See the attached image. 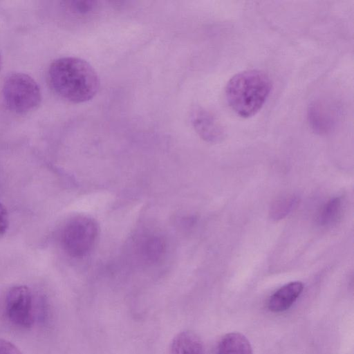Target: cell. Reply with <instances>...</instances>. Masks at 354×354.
<instances>
[{
    "label": "cell",
    "mask_w": 354,
    "mask_h": 354,
    "mask_svg": "<svg viewBox=\"0 0 354 354\" xmlns=\"http://www.w3.org/2000/svg\"><path fill=\"white\" fill-rule=\"evenodd\" d=\"M48 82L55 93L73 103L91 100L98 92L97 73L86 61L74 57H60L49 66Z\"/></svg>",
    "instance_id": "cell-1"
},
{
    "label": "cell",
    "mask_w": 354,
    "mask_h": 354,
    "mask_svg": "<svg viewBox=\"0 0 354 354\" xmlns=\"http://www.w3.org/2000/svg\"><path fill=\"white\" fill-rule=\"evenodd\" d=\"M271 88L268 75L253 69L234 75L227 83L225 93L230 107L240 117L250 118L262 108Z\"/></svg>",
    "instance_id": "cell-2"
},
{
    "label": "cell",
    "mask_w": 354,
    "mask_h": 354,
    "mask_svg": "<svg viewBox=\"0 0 354 354\" xmlns=\"http://www.w3.org/2000/svg\"><path fill=\"white\" fill-rule=\"evenodd\" d=\"M3 100L6 107L16 114L35 111L41 101V92L36 81L24 73L6 76L2 86Z\"/></svg>",
    "instance_id": "cell-3"
},
{
    "label": "cell",
    "mask_w": 354,
    "mask_h": 354,
    "mask_svg": "<svg viewBox=\"0 0 354 354\" xmlns=\"http://www.w3.org/2000/svg\"><path fill=\"white\" fill-rule=\"evenodd\" d=\"M97 236L96 223L91 218L78 216L69 220L64 226L61 243L68 255L80 258L90 252Z\"/></svg>",
    "instance_id": "cell-4"
},
{
    "label": "cell",
    "mask_w": 354,
    "mask_h": 354,
    "mask_svg": "<svg viewBox=\"0 0 354 354\" xmlns=\"http://www.w3.org/2000/svg\"><path fill=\"white\" fill-rule=\"evenodd\" d=\"M5 310L12 324L20 328H30L35 322V310L30 288L22 285L10 288L6 295Z\"/></svg>",
    "instance_id": "cell-5"
},
{
    "label": "cell",
    "mask_w": 354,
    "mask_h": 354,
    "mask_svg": "<svg viewBox=\"0 0 354 354\" xmlns=\"http://www.w3.org/2000/svg\"><path fill=\"white\" fill-rule=\"evenodd\" d=\"M191 120L196 131L205 141L216 143L223 139L224 129L209 111L200 106L195 107Z\"/></svg>",
    "instance_id": "cell-6"
},
{
    "label": "cell",
    "mask_w": 354,
    "mask_h": 354,
    "mask_svg": "<svg viewBox=\"0 0 354 354\" xmlns=\"http://www.w3.org/2000/svg\"><path fill=\"white\" fill-rule=\"evenodd\" d=\"M337 109L325 101H315L309 105L308 120L311 128L318 133L332 130L337 121Z\"/></svg>",
    "instance_id": "cell-7"
},
{
    "label": "cell",
    "mask_w": 354,
    "mask_h": 354,
    "mask_svg": "<svg viewBox=\"0 0 354 354\" xmlns=\"http://www.w3.org/2000/svg\"><path fill=\"white\" fill-rule=\"evenodd\" d=\"M304 285L300 281L290 282L274 292L268 303V309L281 313L289 309L301 295Z\"/></svg>",
    "instance_id": "cell-8"
},
{
    "label": "cell",
    "mask_w": 354,
    "mask_h": 354,
    "mask_svg": "<svg viewBox=\"0 0 354 354\" xmlns=\"http://www.w3.org/2000/svg\"><path fill=\"white\" fill-rule=\"evenodd\" d=\"M170 354H206L203 342L191 330L178 333L170 345Z\"/></svg>",
    "instance_id": "cell-9"
},
{
    "label": "cell",
    "mask_w": 354,
    "mask_h": 354,
    "mask_svg": "<svg viewBox=\"0 0 354 354\" xmlns=\"http://www.w3.org/2000/svg\"><path fill=\"white\" fill-rule=\"evenodd\" d=\"M216 354H253L251 344L239 333L225 335L218 344Z\"/></svg>",
    "instance_id": "cell-10"
},
{
    "label": "cell",
    "mask_w": 354,
    "mask_h": 354,
    "mask_svg": "<svg viewBox=\"0 0 354 354\" xmlns=\"http://www.w3.org/2000/svg\"><path fill=\"white\" fill-rule=\"evenodd\" d=\"M165 247V241L162 237L153 234L147 235L139 242L138 252L145 261L155 263L162 257Z\"/></svg>",
    "instance_id": "cell-11"
},
{
    "label": "cell",
    "mask_w": 354,
    "mask_h": 354,
    "mask_svg": "<svg viewBox=\"0 0 354 354\" xmlns=\"http://www.w3.org/2000/svg\"><path fill=\"white\" fill-rule=\"evenodd\" d=\"M343 210L342 198L335 197L329 200L322 207L318 216L322 225H331L340 218Z\"/></svg>",
    "instance_id": "cell-12"
},
{
    "label": "cell",
    "mask_w": 354,
    "mask_h": 354,
    "mask_svg": "<svg viewBox=\"0 0 354 354\" xmlns=\"http://www.w3.org/2000/svg\"><path fill=\"white\" fill-rule=\"evenodd\" d=\"M297 203L298 198L294 195L278 198L270 207V217L274 220L282 219L292 210Z\"/></svg>",
    "instance_id": "cell-13"
},
{
    "label": "cell",
    "mask_w": 354,
    "mask_h": 354,
    "mask_svg": "<svg viewBox=\"0 0 354 354\" xmlns=\"http://www.w3.org/2000/svg\"><path fill=\"white\" fill-rule=\"evenodd\" d=\"M96 1H67L68 8L73 12L79 15H85L92 11L95 6Z\"/></svg>",
    "instance_id": "cell-14"
},
{
    "label": "cell",
    "mask_w": 354,
    "mask_h": 354,
    "mask_svg": "<svg viewBox=\"0 0 354 354\" xmlns=\"http://www.w3.org/2000/svg\"><path fill=\"white\" fill-rule=\"evenodd\" d=\"M0 354H23L12 342L0 339Z\"/></svg>",
    "instance_id": "cell-15"
},
{
    "label": "cell",
    "mask_w": 354,
    "mask_h": 354,
    "mask_svg": "<svg viewBox=\"0 0 354 354\" xmlns=\"http://www.w3.org/2000/svg\"><path fill=\"white\" fill-rule=\"evenodd\" d=\"M8 214L5 206L0 203V236L3 235L8 227Z\"/></svg>",
    "instance_id": "cell-16"
},
{
    "label": "cell",
    "mask_w": 354,
    "mask_h": 354,
    "mask_svg": "<svg viewBox=\"0 0 354 354\" xmlns=\"http://www.w3.org/2000/svg\"><path fill=\"white\" fill-rule=\"evenodd\" d=\"M1 67H2V59H1V54H0V71L1 70Z\"/></svg>",
    "instance_id": "cell-17"
}]
</instances>
